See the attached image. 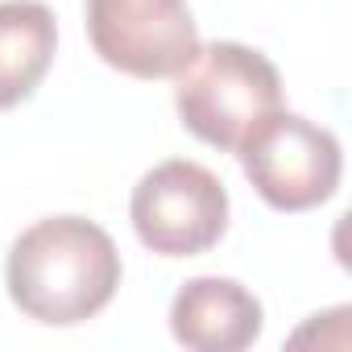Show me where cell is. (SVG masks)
<instances>
[{
  "mask_svg": "<svg viewBox=\"0 0 352 352\" xmlns=\"http://www.w3.org/2000/svg\"><path fill=\"white\" fill-rule=\"evenodd\" d=\"M58 50V21L42 0H0V112L25 104Z\"/></svg>",
  "mask_w": 352,
  "mask_h": 352,
  "instance_id": "7",
  "label": "cell"
},
{
  "mask_svg": "<svg viewBox=\"0 0 352 352\" xmlns=\"http://www.w3.org/2000/svg\"><path fill=\"white\" fill-rule=\"evenodd\" d=\"M265 311L236 278H191L170 302V336L191 352H241L257 344Z\"/></svg>",
  "mask_w": 352,
  "mask_h": 352,
  "instance_id": "6",
  "label": "cell"
},
{
  "mask_svg": "<svg viewBox=\"0 0 352 352\" xmlns=\"http://www.w3.org/2000/svg\"><path fill=\"white\" fill-rule=\"evenodd\" d=\"M174 108L191 137L236 153L241 141L282 108V75L245 42H208L174 75Z\"/></svg>",
  "mask_w": 352,
  "mask_h": 352,
  "instance_id": "2",
  "label": "cell"
},
{
  "mask_svg": "<svg viewBox=\"0 0 352 352\" xmlns=\"http://www.w3.org/2000/svg\"><path fill=\"white\" fill-rule=\"evenodd\" d=\"M245 179L274 212H311L340 191V137L298 112H270L236 149Z\"/></svg>",
  "mask_w": 352,
  "mask_h": 352,
  "instance_id": "3",
  "label": "cell"
},
{
  "mask_svg": "<svg viewBox=\"0 0 352 352\" xmlns=\"http://www.w3.org/2000/svg\"><path fill=\"white\" fill-rule=\"evenodd\" d=\"M87 38L133 79H174L204 46L187 0H87Z\"/></svg>",
  "mask_w": 352,
  "mask_h": 352,
  "instance_id": "5",
  "label": "cell"
},
{
  "mask_svg": "<svg viewBox=\"0 0 352 352\" xmlns=\"http://www.w3.org/2000/svg\"><path fill=\"white\" fill-rule=\"evenodd\" d=\"M120 249L87 216H46L30 224L9 257L5 286L13 307L42 327H79L120 290Z\"/></svg>",
  "mask_w": 352,
  "mask_h": 352,
  "instance_id": "1",
  "label": "cell"
},
{
  "mask_svg": "<svg viewBox=\"0 0 352 352\" xmlns=\"http://www.w3.org/2000/svg\"><path fill=\"white\" fill-rule=\"evenodd\" d=\"M228 212L224 183L191 157H170L145 170L129 199L133 232L157 257H199L216 249L228 232Z\"/></svg>",
  "mask_w": 352,
  "mask_h": 352,
  "instance_id": "4",
  "label": "cell"
}]
</instances>
